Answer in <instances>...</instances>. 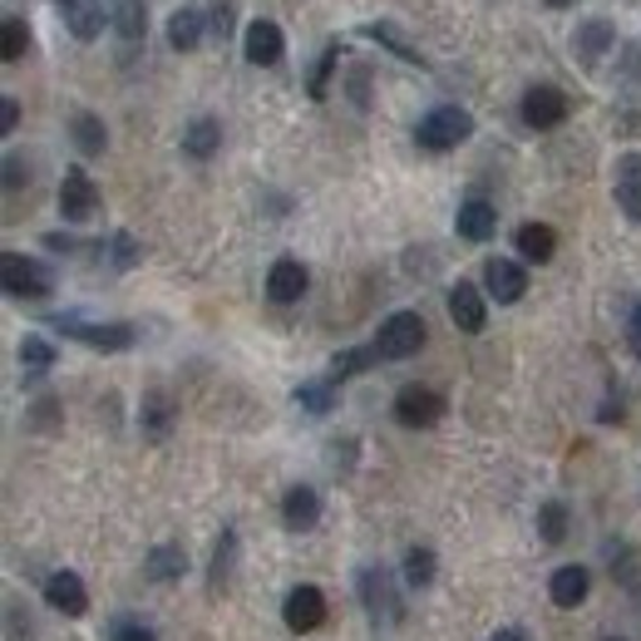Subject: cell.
Masks as SVG:
<instances>
[{"label":"cell","instance_id":"32","mask_svg":"<svg viewBox=\"0 0 641 641\" xmlns=\"http://www.w3.org/2000/svg\"><path fill=\"white\" fill-rule=\"evenodd\" d=\"M25 50H30V25L20 15H6V30H0V55L15 65V60H25Z\"/></svg>","mask_w":641,"mask_h":641},{"label":"cell","instance_id":"33","mask_svg":"<svg viewBox=\"0 0 641 641\" xmlns=\"http://www.w3.org/2000/svg\"><path fill=\"white\" fill-rule=\"evenodd\" d=\"M435 573H439V563H435V553H429V548H409L405 553V583L409 587H429V583H435Z\"/></svg>","mask_w":641,"mask_h":641},{"label":"cell","instance_id":"9","mask_svg":"<svg viewBox=\"0 0 641 641\" xmlns=\"http://www.w3.org/2000/svg\"><path fill=\"white\" fill-rule=\"evenodd\" d=\"M94 213H99V188L84 168H70L65 183H60V217L65 223H89Z\"/></svg>","mask_w":641,"mask_h":641},{"label":"cell","instance_id":"26","mask_svg":"<svg viewBox=\"0 0 641 641\" xmlns=\"http://www.w3.org/2000/svg\"><path fill=\"white\" fill-rule=\"evenodd\" d=\"M114 30H119V40H129V45H139L143 35H149V10H143V0H119L114 6Z\"/></svg>","mask_w":641,"mask_h":641},{"label":"cell","instance_id":"24","mask_svg":"<svg viewBox=\"0 0 641 641\" xmlns=\"http://www.w3.org/2000/svg\"><path fill=\"white\" fill-rule=\"evenodd\" d=\"M104 20H114V15H104V0H70L65 6V25L75 40H94L104 30Z\"/></svg>","mask_w":641,"mask_h":641},{"label":"cell","instance_id":"30","mask_svg":"<svg viewBox=\"0 0 641 641\" xmlns=\"http://www.w3.org/2000/svg\"><path fill=\"white\" fill-rule=\"evenodd\" d=\"M335 65H341V40H331V45L321 50L317 70H311V84H307V94H311V99H325V89H331V75H335Z\"/></svg>","mask_w":641,"mask_h":641},{"label":"cell","instance_id":"5","mask_svg":"<svg viewBox=\"0 0 641 641\" xmlns=\"http://www.w3.org/2000/svg\"><path fill=\"white\" fill-rule=\"evenodd\" d=\"M361 602H365V612L375 617V622H400L405 617V602H400V592H395V577L385 573V567H365L361 573Z\"/></svg>","mask_w":641,"mask_h":641},{"label":"cell","instance_id":"15","mask_svg":"<svg viewBox=\"0 0 641 641\" xmlns=\"http://www.w3.org/2000/svg\"><path fill=\"white\" fill-rule=\"evenodd\" d=\"M45 602L55 607L60 617H84L89 612V592H84L79 573H50L45 577Z\"/></svg>","mask_w":641,"mask_h":641},{"label":"cell","instance_id":"11","mask_svg":"<svg viewBox=\"0 0 641 641\" xmlns=\"http://www.w3.org/2000/svg\"><path fill=\"white\" fill-rule=\"evenodd\" d=\"M281 617H287L291 632H317V627L325 622V597L321 587H291L287 592V607H281Z\"/></svg>","mask_w":641,"mask_h":641},{"label":"cell","instance_id":"27","mask_svg":"<svg viewBox=\"0 0 641 641\" xmlns=\"http://www.w3.org/2000/svg\"><path fill=\"white\" fill-rule=\"evenodd\" d=\"M70 133H75V143H79V153H104V143H109V129H104V119L99 114H89V109H79L75 119H70Z\"/></svg>","mask_w":641,"mask_h":641},{"label":"cell","instance_id":"6","mask_svg":"<svg viewBox=\"0 0 641 641\" xmlns=\"http://www.w3.org/2000/svg\"><path fill=\"white\" fill-rule=\"evenodd\" d=\"M395 419H400L405 429H429L445 419V395L429 391V385H405L400 395H395Z\"/></svg>","mask_w":641,"mask_h":641},{"label":"cell","instance_id":"13","mask_svg":"<svg viewBox=\"0 0 641 641\" xmlns=\"http://www.w3.org/2000/svg\"><path fill=\"white\" fill-rule=\"evenodd\" d=\"M612 45H617V30L607 25V20H583V25L573 30V55L583 60V70L602 65V55H612Z\"/></svg>","mask_w":641,"mask_h":641},{"label":"cell","instance_id":"46","mask_svg":"<svg viewBox=\"0 0 641 641\" xmlns=\"http://www.w3.org/2000/svg\"><path fill=\"white\" fill-rule=\"evenodd\" d=\"M612 641H622V637H612Z\"/></svg>","mask_w":641,"mask_h":641},{"label":"cell","instance_id":"44","mask_svg":"<svg viewBox=\"0 0 641 641\" xmlns=\"http://www.w3.org/2000/svg\"><path fill=\"white\" fill-rule=\"evenodd\" d=\"M543 6H553V10H567V6H577V0H543Z\"/></svg>","mask_w":641,"mask_h":641},{"label":"cell","instance_id":"39","mask_svg":"<svg viewBox=\"0 0 641 641\" xmlns=\"http://www.w3.org/2000/svg\"><path fill=\"white\" fill-rule=\"evenodd\" d=\"M109 247H114V267H133V261H139V242H133L129 233H114V242H109Z\"/></svg>","mask_w":641,"mask_h":641},{"label":"cell","instance_id":"12","mask_svg":"<svg viewBox=\"0 0 641 641\" xmlns=\"http://www.w3.org/2000/svg\"><path fill=\"white\" fill-rule=\"evenodd\" d=\"M449 321L459 325L464 335H479L483 321H489V307H483V291L474 281H455L449 287Z\"/></svg>","mask_w":641,"mask_h":641},{"label":"cell","instance_id":"28","mask_svg":"<svg viewBox=\"0 0 641 641\" xmlns=\"http://www.w3.org/2000/svg\"><path fill=\"white\" fill-rule=\"evenodd\" d=\"M297 405L307 409V415H331V409H335V381H307V385H297Z\"/></svg>","mask_w":641,"mask_h":641},{"label":"cell","instance_id":"16","mask_svg":"<svg viewBox=\"0 0 641 641\" xmlns=\"http://www.w3.org/2000/svg\"><path fill=\"white\" fill-rule=\"evenodd\" d=\"M455 227H459L464 242H489L493 233H499V207H493L489 197H469V203H459Z\"/></svg>","mask_w":641,"mask_h":641},{"label":"cell","instance_id":"43","mask_svg":"<svg viewBox=\"0 0 641 641\" xmlns=\"http://www.w3.org/2000/svg\"><path fill=\"white\" fill-rule=\"evenodd\" d=\"M489 641H523V637H519V632H513V627H503V632H493Z\"/></svg>","mask_w":641,"mask_h":641},{"label":"cell","instance_id":"34","mask_svg":"<svg viewBox=\"0 0 641 641\" xmlns=\"http://www.w3.org/2000/svg\"><path fill=\"white\" fill-rule=\"evenodd\" d=\"M168 425H173V400L153 391L149 400H143V429H149L153 439H163V435H168Z\"/></svg>","mask_w":641,"mask_h":641},{"label":"cell","instance_id":"19","mask_svg":"<svg viewBox=\"0 0 641 641\" xmlns=\"http://www.w3.org/2000/svg\"><path fill=\"white\" fill-rule=\"evenodd\" d=\"M281 523H287L291 533L317 528V523H321V499H317V489H307V483L287 489V499H281Z\"/></svg>","mask_w":641,"mask_h":641},{"label":"cell","instance_id":"38","mask_svg":"<svg viewBox=\"0 0 641 641\" xmlns=\"http://www.w3.org/2000/svg\"><path fill=\"white\" fill-rule=\"evenodd\" d=\"M207 35H213V40L233 35V0H217V6L207 10Z\"/></svg>","mask_w":641,"mask_h":641},{"label":"cell","instance_id":"42","mask_svg":"<svg viewBox=\"0 0 641 641\" xmlns=\"http://www.w3.org/2000/svg\"><path fill=\"white\" fill-rule=\"evenodd\" d=\"M617 129H622V133H641V109H627V114H617Z\"/></svg>","mask_w":641,"mask_h":641},{"label":"cell","instance_id":"17","mask_svg":"<svg viewBox=\"0 0 641 641\" xmlns=\"http://www.w3.org/2000/svg\"><path fill=\"white\" fill-rule=\"evenodd\" d=\"M617 207L627 213V223H641V153H622L617 159Z\"/></svg>","mask_w":641,"mask_h":641},{"label":"cell","instance_id":"4","mask_svg":"<svg viewBox=\"0 0 641 641\" xmlns=\"http://www.w3.org/2000/svg\"><path fill=\"white\" fill-rule=\"evenodd\" d=\"M425 317L419 311H395V317H385L381 335H375V351H381V361H409V355L425 345Z\"/></svg>","mask_w":641,"mask_h":641},{"label":"cell","instance_id":"31","mask_svg":"<svg viewBox=\"0 0 641 641\" xmlns=\"http://www.w3.org/2000/svg\"><path fill=\"white\" fill-rule=\"evenodd\" d=\"M375 361H381V351H375V345H365V351H341L331 361V381H351V375L371 371Z\"/></svg>","mask_w":641,"mask_h":641},{"label":"cell","instance_id":"21","mask_svg":"<svg viewBox=\"0 0 641 641\" xmlns=\"http://www.w3.org/2000/svg\"><path fill=\"white\" fill-rule=\"evenodd\" d=\"M513 242H519V257H523V261H538V267L558 257V233H553L548 223H523Z\"/></svg>","mask_w":641,"mask_h":641},{"label":"cell","instance_id":"22","mask_svg":"<svg viewBox=\"0 0 641 641\" xmlns=\"http://www.w3.org/2000/svg\"><path fill=\"white\" fill-rule=\"evenodd\" d=\"M217 149H223V124H217V119H207V114H203V119H193L183 129V153H188V159H213Z\"/></svg>","mask_w":641,"mask_h":641},{"label":"cell","instance_id":"20","mask_svg":"<svg viewBox=\"0 0 641 641\" xmlns=\"http://www.w3.org/2000/svg\"><path fill=\"white\" fill-rule=\"evenodd\" d=\"M587 587H592V573H587V567H558V573H553V583H548V597L558 607H583L587 602Z\"/></svg>","mask_w":641,"mask_h":641},{"label":"cell","instance_id":"8","mask_svg":"<svg viewBox=\"0 0 641 641\" xmlns=\"http://www.w3.org/2000/svg\"><path fill=\"white\" fill-rule=\"evenodd\" d=\"M567 94L563 89H553V84H533L528 94H523V104H519V114H523V124L528 129H558V124L567 119Z\"/></svg>","mask_w":641,"mask_h":641},{"label":"cell","instance_id":"41","mask_svg":"<svg viewBox=\"0 0 641 641\" xmlns=\"http://www.w3.org/2000/svg\"><path fill=\"white\" fill-rule=\"evenodd\" d=\"M627 345H632V355H641V301L632 307V317H627Z\"/></svg>","mask_w":641,"mask_h":641},{"label":"cell","instance_id":"18","mask_svg":"<svg viewBox=\"0 0 641 641\" xmlns=\"http://www.w3.org/2000/svg\"><path fill=\"white\" fill-rule=\"evenodd\" d=\"M207 35V15L197 6H178L173 15H168V45L178 50V55H188V50H197Z\"/></svg>","mask_w":641,"mask_h":641},{"label":"cell","instance_id":"25","mask_svg":"<svg viewBox=\"0 0 641 641\" xmlns=\"http://www.w3.org/2000/svg\"><path fill=\"white\" fill-rule=\"evenodd\" d=\"M183 567H188V553L178 548V543H159V548L143 558V573H149L153 583H173V577H183Z\"/></svg>","mask_w":641,"mask_h":641},{"label":"cell","instance_id":"1","mask_svg":"<svg viewBox=\"0 0 641 641\" xmlns=\"http://www.w3.org/2000/svg\"><path fill=\"white\" fill-rule=\"evenodd\" d=\"M474 133V114L459 109V104H439V109H429L425 119L415 124V143L429 153H449L459 149V143Z\"/></svg>","mask_w":641,"mask_h":641},{"label":"cell","instance_id":"14","mask_svg":"<svg viewBox=\"0 0 641 641\" xmlns=\"http://www.w3.org/2000/svg\"><path fill=\"white\" fill-rule=\"evenodd\" d=\"M307 267H301L297 257H277L271 261V271H267V297L277 301V307H291V301H301L307 297Z\"/></svg>","mask_w":641,"mask_h":641},{"label":"cell","instance_id":"36","mask_svg":"<svg viewBox=\"0 0 641 641\" xmlns=\"http://www.w3.org/2000/svg\"><path fill=\"white\" fill-rule=\"evenodd\" d=\"M233 563H237V533H223V543H217V558H213V583L217 587L233 577Z\"/></svg>","mask_w":641,"mask_h":641},{"label":"cell","instance_id":"3","mask_svg":"<svg viewBox=\"0 0 641 641\" xmlns=\"http://www.w3.org/2000/svg\"><path fill=\"white\" fill-rule=\"evenodd\" d=\"M0 281H6V297H15V301H45L50 291H55L50 267L35 257H25V252H6V257H0Z\"/></svg>","mask_w":641,"mask_h":641},{"label":"cell","instance_id":"7","mask_svg":"<svg viewBox=\"0 0 641 641\" xmlns=\"http://www.w3.org/2000/svg\"><path fill=\"white\" fill-rule=\"evenodd\" d=\"M483 291H489L499 307H513V301H523V291H528V271H523V261L489 257V261H483Z\"/></svg>","mask_w":641,"mask_h":641},{"label":"cell","instance_id":"45","mask_svg":"<svg viewBox=\"0 0 641 641\" xmlns=\"http://www.w3.org/2000/svg\"><path fill=\"white\" fill-rule=\"evenodd\" d=\"M60 6H70V0H60Z\"/></svg>","mask_w":641,"mask_h":641},{"label":"cell","instance_id":"40","mask_svg":"<svg viewBox=\"0 0 641 641\" xmlns=\"http://www.w3.org/2000/svg\"><path fill=\"white\" fill-rule=\"evenodd\" d=\"M15 124H20V104L6 94V99H0V133H15Z\"/></svg>","mask_w":641,"mask_h":641},{"label":"cell","instance_id":"29","mask_svg":"<svg viewBox=\"0 0 641 641\" xmlns=\"http://www.w3.org/2000/svg\"><path fill=\"white\" fill-rule=\"evenodd\" d=\"M20 365H25V375H45L50 365H55V345H50L45 335H25V341H20Z\"/></svg>","mask_w":641,"mask_h":641},{"label":"cell","instance_id":"2","mask_svg":"<svg viewBox=\"0 0 641 641\" xmlns=\"http://www.w3.org/2000/svg\"><path fill=\"white\" fill-rule=\"evenodd\" d=\"M50 325L55 331H65L70 341H79V345H89V351H129L133 341H139V331H133L129 321H84L75 317V311H65V317H50Z\"/></svg>","mask_w":641,"mask_h":641},{"label":"cell","instance_id":"10","mask_svg":"<svg viewBox=\"0 0 641 641\" xmlns=\"http://www.w3.org/2000/svg\"><path fill=\"white\" fill-rule=\"evenodd\" d=\"M242 55H247V65H257V70L281 65V55H287V40H281L277 20H252L247 35H242Z\"/></svg>","mask_w":641,"mask_h":641},{"label":"cell","instance_id":"35","mask_svg":"<svg viewBox=\"0 0 641 641\" xmlns=\"http://www.w3.org/2000/svg\"><path fill=\"white\" fill-rule=\"evenodd\" d=\"M538 538L543 543H563L567 538V509H563L558 499H548L538 509Z\"/></svg>","mask_w":641,"mask_h":641},{"label":"cell","instance_id":"23","mask_svg":"<svg viewBox=\"0 0 641 641\" xmlns=\"http://www.w3.org/2000/svg\"><path fill=\"white\" fill-rule=\"evenodd\" d=\"M361 35H365V40H375V45H385L395 60H405V65H419V70H425V55H419L415 45H409V40L391 25V20H371V25H361Z\"/></svg>","mask_w":641,"mask_h":641},{"label":"cell","instance_id":"37","mask_svg":"<svg viewBox=\"0 0 641 641\" xmlns=\"http://www.w3.org/2000/svg\"><path fill=\"white\" fill-rule=\"evenodd\" d=\"M109 641H159V637H153V627H143L139 617H114Z\"/></svg>","mask_w":641,"mask_h":641}]
</instances>
